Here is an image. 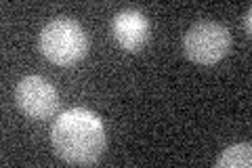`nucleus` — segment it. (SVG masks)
<instances>
[{"mask_svg": "<svg viewBox=\"0 0 252 168\" xmlns=\"http://www.w3.org/2000/svg\"><path fill=\"white\" fill-rule=\"evenodd\" d=\"M51 141L63 162L74 166H93L105 149V129L97 114L76 107L63 111L55 120Z\"/></svg>", "mask_w": 252, "mask_h": 168, "instance_id": "nucleus-1", "label": "nucleus"}, {"mask_svg": "<svg viewBox=\"0 0 252 168\" xmlns=\"http://www.w3.org/2000/svg\"><path fill=\"white\" fill-rule=\"evenodd\" d=\"M38 49L55 66L69 67L84 59L89 51V38L78 21L59 17L42 28L38 36Z\"/></svg>", "mask_w": 252, "mask_h": 168, "instance_id": "nucleus-2", "label": "nucleus"}, {"mask_svg": "<svg viewBox=\"0 0 252 168\" xmlns=\"http://www.w3.org/2000/svg\"><path fill=\"white\" fill-rule=\"evenodd\" d=\"M183 51L189 61L198 66H215L231 51V34L217 21H200L187 30Z\"/></svg>", "mask_w": 252, "mask_h": 168, "instance_id": "nucleus-3", "label": "nucleus"}, {"mask_svg": "<svg viewBox=\"0 0 252 168\" xmlns=\"http://www.w3.org/2000/svg\"><path fill=\"white\" fill-rule=\"evenodd\" d=\"M15 101L21 114L32 120H49L59 109V93L42 76H28L17 84Z\"/></svg>", "mask_w": 252, "mask_h": 168, "instance_id": "nucleus-4", "label": "nucleus"}, {"mask_svg": "<svg viewBox=\"0 0 252 168\" xmlns=\"http://www.w3.org/2000/svg\"><path fill=\"white\" fill-rule=\"evenodd\" d=\"M116 42L128 53H139L149 40V23L139 11H120L112 21Z\"/></svg>", "mask_w": 252, "mask_h": 168, "instance_id": "nucleus-5", "label": "nucleus"}, {"mask_svg": "<svg viewBox=\"0 0 252 168\" xmlns=\"http://www.w3.org/2000/svg\"><path fill=\"white\" fill-rule=\"evenodd\" d=\"M252 164V147L250 143H238L227 147L217 160V168H250Z\"/></svg>", "mask_w": 252, "mask_h": 168, "instance_id": "nucleus-6", "label": "nucleus"}, {"mask_svg": "<svg viewBox=\"0 0 252 168\" xmlns=\"http://www.w3.org/2000/svg\"><path fill=\"white\" fill-rule=\"evenodd\" d=\"M250 17H252V11L248 9L246 15H244V23H246V32H248V34H250Z\"/></svg>", "mask_w": 252, "mask_h": 168, "instance_id": "nucleus-7", "label": "nucleus"}]
</instances>
